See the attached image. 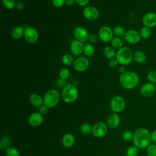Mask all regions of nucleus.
<instances>
[{"mask_svg":"<svg viewBox=\"0 0 156 156\" xmlns=\"http://www.w3.org/2000/svg\"><path fill=\"white\" fill-rule=\"evenodd\" d=\"M133 141L138 149H146L151 144V133L145 128H138L133 133Z\"/></svg>","mask_w":156,"mask_h":156,"instance_id":"1","label":"nucleus"},{"mask_svg":"<svg viewBox=\"0 0 156 156\" xmlns=\"http://www.w3.org/2000/svg\"><path fill=\"white\" fill-rule=\"evenodd\" d=\"M119 81L121 86L126 90H132L138 86L140 83V77L137 73L131 71L120 74Z\"/></svg>","mask_w":156,"mask_h":156,"instance_id":"2","label":"nucleus"},{"mask_svg":"<svg viewBox=\"0 0 156 156\" xmlns=\"http://www.w3.org/2000/svg\"><path fill=\"white\" fill-rule=\"evenodd\" d=\"M133 53L130 48L123 46L116 52L115 58L119 65L126 66L129 65L133 60Z\"/></svg>","mask_w":156,"mask_h":156,"instance_id":"3","label":"nucleus"},{"mask_svg":"<svg viewBox=\"0 0 156 156\" xmlns=\"http://www.w3.org/2000/svg\"><path fill=\"white\" fill-rule=\"evenodd\" d=\"M79 91L76 86L73 84H66L62 91L61 96L62 99L67 103L74 102L78 98Z\"/></svg>","mask_w":156,"mask_h":156,"instance_id":"4","label":"nucleus"},{"mask_svg":"<svg viewBox=\"0 0 156 156\" xmlns=\"http://www.w3.org/2000/svg\"><path fill=\"white\" fill-rule=\"evenodd\" d=\"M60 101V94L55 89H50L46 92L43 98V104L48 108L56 106Z\"/></svg>","mask_w":156,"mask_h":156,"instance_id":"5","label":"nucleus"},{"mask_svg":"<svg viewBox=\"0 0 156 156\" xmlns=\"http://www.w3.org/2000/svg\"><path fill=\"white\" fill-rule=\"evenodd\" d=\"M126 107V102L124 98L120 96L116 95L112 98L110 101L111 110L115 112L119 113L123 111Z\"/></svg>","mask_w":156,"mask_h":156,"instance_id":"6","label":"nucleus"},{"mask_svg":"<svg viewBox=\"0 0 156 156\" xmlns=\"http://www.w3.org/2000/svg\"><path fill=\"white\" fill-rule=\"evenodd\" d=\"M24 37L27 43L34 44L38 41L39 34L35 28L33 27H27L25 28Z\"/></svg>","mask_w":156,"mask_h":156,"instance_id":"7","label":"nucleus"},{"mask_svg":"<svg viewBox=\"0 0 156 156\" xmlns=\"http://www.w3.org/2000/svg\"><path fill=\"white\" fill-rule=\"evenodd\" d=\"M113 35L114 34L113 30L109 26H102L99 30L98 36L101 40L104 43L110 42L114 37Z\"/></svg>","mask_w":156,"mask_h":156,"instance_id":"8","label":"nucleus"},{"mask_svg":"<svg viewBox=\"0 0 156 156\" xmlns=\"http://www.w3.org/2000/svg\"><path fill=\"white\" fill-rule=\"evenodd\" d=\"M124 39L129 44H135L139 43L141 40L140 32L134 29H130L126 32Z\"/></svg>","mask_w":156,"mask_h":156,"instance_id":"9","label":"nucleus"},{"mask_svg":"<svg viewBox=\"0 0 156 156\" xmlns=\"http://www.w3.org/2000/svg\"><path fill=\"white\" fill-rule=\"evenodd\" d=\"M90 65L88 59L85 57H79L74 60L73 67L78 72H83L86 71Z\"/></svg>","mask_w":156,"mask_h":156,"instance_id":"10","label":"nucleus"},{"mask_svg":"<svg viewBox=\"0 0 156 156\" xmlns=\"http://www.w3.org/2000/svg\"><path fill=\"white\" fill-rule=\"evenodd\" d=\"M73 35L76 40L82 43L88 40V37L90 35L88 30L82 26L76 27L74 30Z\"/></svg>","mask_w":156,"mask_h":156,"instance_id":"11","label":"nucleus"},{"mask_svg":"<svg viewBox=\"0 0 156 156\" xmlns=\"http://www.w3.org/2000/svg\"><path fill=\"white\" fill-rule=\"evenodd\" d=\"M107 131L108 128L107 124L103 122H98L93 126L91 133L94 136L101 138L104 136Z\"/></svg>","mask_w":156,"mask_h":156,"instance_id":"12","label":"nucleus"},{"mask_svg":"<svg viewBox=\"0 0 156 156\" xmlns=\"http://www.w3.org/2000/svg\"><path fill=\"white\" fill-rule=\"evenodd\" d=\"M156 91V87L154 83L147 82L142 85L140 88V94L144 98L152 96Z\"/></svg>","mask_w":156,"mask_h":156,"instance_id":"13","label":"nucleus"},{"mask_svg":"<svg viewBox=\"0 0 156 156\" xmlns=\"http://www.w3.org/2000/svg\"><path fill=\"white\" fill-rule=\"evenodd\" d=\"M83 16L88 20L94 21L99 18V10L93 6H87L83 10Z\"/></svg>","mask_w":156,"mask_h":156,"instance_id":"14","label":"nucleus"},{"mask_svg":"<svg viewBox=\"0 0 156 156\" xmlns=\"http://www.w3.org/2000/svg\"><path fill=\"white\" fill-rule=\"evenodd\" d=\"M144 26L152 28L156 26V13L154 12H148L144 15L142 18Z\"/></svg>","mask_w":156,"mask_h":156,"instance_id":"15","label":"nucleus"},{"mask_svg":"<svg viewBox=\"0 0 156 156\" xmlns=\"http://www.w3.org/2000/svg\"><path fill=\"white\" fill-rule=\"evenodd\" d=\"M69 48L72 55L74 56H79L83 52L84 45L83 44V43L75 40L71 43Z\"/></svg>","mask_w":156,"mask_h":156,"instance_id":"16","label":"nucleus"},{"mask_svg":"<svg viewBox=\"0 0 156 156\" xmlns=\"http://www.w3.org/2000/svg\"><path fill=\"white\" fill-rule=\"evenodd\" d=\"M29 123L33 127L39 126L43 121V118L42 115L40 113H34L31 114L29 117Z\"/></svg>","mask_w":156,"mask_h":156,"instance_id":"17","label":"nucleus"},{"mask_svg":"<svg viewBox=\"0 0 156 156\" xmlns=\"http://www.w3.org/2000/svg\"><path fill=\"white\" fill-rule=\"evenodd\" d=\"M107 123L108 126L112 129H115L118 127L120 123V117L116 113H114L111 114L108 119H107Z\"/></svg>","mask_w":156,"mask_h":156,"instance_id":"18","label":"nucleus"},{"mask_svg":"<svg viewBox=\"0 0 156 156\" xmlns=\"http://www.w3.org/2000/svg\"><path fill=\"white\" fill-rule=\"evenodd\" d=\"M29 101L32 105L38 108L43 105V99L37 93H32L30 95Z\"/></svg>","mask_w":156,"mask_h":156,"instance_id":"19","label":"nucleus"},{"mask_svg":"<svg viewBox=\"0 0 156 156\" xmlns=\"http://www.w3.org/2000/svg\"><path fill=\"white\" fill-rule=\"evenodd\" d=\"M75 141L74 136L71 133L65 134L62 138V144L65 147H71Z\"/></svg>","mask_w":156,"mask_h":156,"instance_id":"20","label":"nucleus"},{"mask_svg":"<svg viewBox=\"0 0 156 156\" xmlns=\"http://www.w3.org/2000/svg\"><path fill=\"white\" fill-rule=\"evenodd\" d=\"M25 29L21 26H18L13 29L11 32V35L13 38L18 40L24 36Z\"/></svg>","mask_w":156,"mask_h":156,"instance_id":"21","label":"nucleus"},{"mask_svg":"<svg viewBox=\"0 0 156 156\" xmlns=\"http://www.w3.org/2000/svg\"><path fill=\"white\" fill-rule=\"evenodd\" d=\"M146 59V54L141 51H136L133 53V60L137 63H144Z\"/></svg>","mask_w":156,"mask_h":156,"instance_id":"22","label":"nucleus"},{"mask_svg":"<svg viewBox=\"0 0 156 156\" xmlns=\"http://www.w3.org/2000/svg\"><path fill=\"white\" fill-rule=\"evenodd\" d=\"M103 54L105 58L110 60L115 58L116 52L115 51V48H113L112 46H107L104 48Z\"/></svg>","mask_w":156,"mask_h":156,"instance_id":"23","label":"nucleus"},{"mask_svg":"<svg viewBox=\"0 0 156 156\" xmlns=\"http://www.w3.org/2000/svg\"><path fill=\"white\" fill-rule=\"evenodd\" d=\"M110 43H111V46L113 48L117 49L118 50L123 47V41L120 37H114L113 39L111 40Z\"/></svg>","mask_w":156,"mask_h":156,"instance_id":"24","label":"nucleus"},{"mask_svg":"<svg viewBox=\"0 0 156 156\" xmlns=\"http://www.w3.org/2000/svg\"><path fill=\"white\" fill-rule=\"evenodd\" d=\"M62 62L64 65L66 66H70L73 65L74 60L72 54H65L62 57Z\"/></svg>","mask_w":156,"mask_h":156,"instance_id":"25","label":"nucleus"},{"mask_svg":"<svg viewBox=\"0 0 156 156\" xmlns=\"http://www.w3.org/2000/svg\"><path fill=\"white\" fill-rule=\"evenodd\" d=\"M94 52H95V48L92 44H88L84 46L83 54L85 56L91 57L94 54Z\"/></svg>","mask_w":156,"mask_h":156,"instance_id":"26","label":"nucleus"},{"mask_svg":"<svg viewBox=\"0 0 156 156\" xmlns=\"http://www.w3.org/2000/svg\"><path fill=\"white\" fill-rule=\"evenodd\" d=\"M140 34L141 38L144 39H147L151 37L152 35V30L151 29L146 26L143 27L140 31Z\"/></svg>","mask_w":156,"mask_h":156,"instance_id":"27","label":"nucleus"},{"mask_svg":"<svg viewBox=\"0 0 156 156\" xmlns=\"http://www.w3.org/2000/svg\"><path fill=\"white\" fill-rule=\"evenodd\" d=\"M113 34L118 37H124L126 33V30L124 28L121 26H116L113 29Z\"/></svg>","mask_w":156,"mask_h":156,"instance_id":"28","label":"nucleus"},{"mask_svg":"<svg viewBox=\"0 0 156 156\" xmlns=\"http://www.w3.org/2000/svg\"><path fill=\"white\" fill-rule=\"evenodd\" d=\"M126 153L127 156H137L139 153V149L135 145L130 146L127 149Z\"/></svg>","mask_w":156,"mask_h":156,"instance_id":"29","label":"nucleus"},{"mask_svg":"<svg viewBox=\"0 0 156 156\" xmlns=\"http://www.w3.org/2000/svg\"><path fill=\"white\" fill-rule=\"evenodd\" d=\"M2 1L3 5L7 9H13L16 6V0H2Z\"/></svg>","mask_w":156,"mask_h":156,"instance_id":"30","label":"nucleus"},{"mask_svg":"<svg viewBox=\"0 0 156 156\" xmlns=\"http://www.w3.org/2000/svg\"><path fill=\"white\" fill-rule=\"evenodd\" d=\"M146 154L147 156H156V144H151L146 148Z\"/></svg>","mask_w":156,"mask_h":156,"instance_id":"31","label":"nucleus"},{"mask_svg":"<svg viewBox=\"0 0 156 156\" xmlns=\"http://www.w3.org/2000/svg\"><path fill=\"white\" fill-rule=\"evenodd\" d=\"M58 75H59V77H60V79L66 80V79H67L69 77V76H70V71H69V70L68 68H62L60 70Z\"/></svg>","mask_w":156,"mask_h":156,"instance_id":"32","label":"nucleus"},{"mask_svg":"<svg viewBox=\"0 0 156 156\" xmlns=\"http://www.w3.org/2000/svg\"><path fill=\"white\" fill-rule=\"evenodd\" d=\"M92 128L93 127L90 126V124L85 123L81 126L80 129V132H82V133L87 135V134H89L91 132H92Z\"/></svg>","mask_w":156,"mask_h":156,"instance_id":"33","label":"nucleus"},{"mask_svg":"<svg viewBox=\"0 0 156 156\" xmlns=\"http://www.w3.org/2000/svg\"><path fill=\"white\" fill-rule=\"evenodd\" d=\"M147 79L149 82L152 83H156V71L150 70L147 74Z\"/></svg>","mask_w":156,"mask_h":156,"instance_id":"34","label":"nucleus"},{"mask_svg":"<svg viewBox=\"0 0 156 156\" xmlns=\"http://www.w3.org/2000/svg\"><path fill=\"white\" fill-rule=\"evenodd\" d=\"M7 156H20V152L14 147H10L6 151Z\"/></svg>","mask_w":156,"mask_h":156,"instance_id":"35","label":"nucleus"},{"mask_svg":"<svg viewBox=\"0 0 156 156\" xmlns=\"http://www.w3.org/2000/svg\"><path fill=\"white\" fill-rule=\"evenodd\" d=\"M122 137L124 140H125L126 141H130L132 140H133V133H132L130 131H126L125 132H124L122 135Z\"/></svg>","mask_w":156,"mask_h":156,"instance_id":"36","label":"nucleus"},{"mask_svg":"<svg viewBox=\"0 0 156 156\" xmlns=\"http://www.w3.org/2000/svg\"><path fill=\"white\" fill-rule=\"evenodd\" d=\"M52 3L55 7H62L65 4V0H52Z\"/></svg>","mask_w":156,"mask_h":156,"instance_id":"37","label":"nucleus"},{"mask_svg":"<svg viewBox=\"0 0 156 156\" xmlns=\"http://www.w3.org/2000/svg\"><path fill=\"white\" fill-rule=\"evenodd\" d=\"M108 66L110 67V68H116L118 66L119 63L118 62V61L116 60V59L115 58H112V59H110L109 61H108Z\"/></svg>","mask_w":156,"mask_h":156,"instance_id":"38","label":"nucleus"},{"mask_svg":"<svg viewBox=\"0 0 156 156\" xmlns=\"http://www.w3.org/2000/svg\"><path fill=\"white\" fill-rule=\"evenodd\" d=\"M76 3H77L79 5L82 7H87V5L88 4L90 0H75Z\"/></svg>","mask_w":156,"mask_h":156,"instance_id":"39","label":"nucleus"},{"mask_svg":"<svg viewBox=\"0 0 156 156\" xmlns=\"http://www.w3.org/2000/svg\"><path fill=\"white\" fill-rule=\"evenodd\" d=\"M38 112L41 115H45L48 112V107H47L46 105H44L43 104V105H41V107H39Z\"/></svg>","mask_w":156,"mask_h":156,"instance_id":"40","label":"nucleus"},{"mask_svg":"<svg viewBox=\"0 0 156 156\" xmlns=\"http://www.w3.org/2000/svg\"><path fill=\"white\" fill-rule=\"evenodd\" d=\"M98 40V37L96 34H91L89 35L88 37V41L91 43H96Z\"/></svg>","mask_w":156,"mask_h":156,"instance_id":"41","label":"nucleus"},{"mask_svg":"<svg viewBox=\"0 0 156 156\" xmlns=\"http://www.w3.org/2000/svg\"><path fill=\"white\" fill-rule=\"evenodd\" d=\"M56 85L58 87H65L66 84V80L62 79H59L58 80H57L56 81Z\"/></svg>","mask_w":156,"mask_h":156,"instance_id":"42","label":"nucleus"},{"mask_svg":"<svg viewBox=\"0 0 156 156\" xmlns=\"http://www.w3.org/2000/svg\"><path fill=\"white\" fill-rule=\"evenodd\" d=\"M151 141L153 143L156 144V130H153L151 133Z\"/></svg>","mask_w":156,"mask_h":156,"instance_id":"43","label":"nucleus"},{"mask_svg":"<svg viewBox=\"0 0 156 156\" xmlns=\"http://www.w3.org/2000/svg\"><path fill=\"white\" fill-rule=\"evenodd\" d=\"M24 4L23 2L21 1L16 2L15 8H16L18 10H22L24 9Z\"/></svg>","mask_w":156,"mask_h":156,"instance_id":"44","label":"nucleus"},{"mask_svg":"<svg viewBox=\"0 0 156 156\" xmlns=\"http://www.w3.org/2000/svg\"><path fill=\"white\" fill-rule=\"evenodd\" d=\"M118 71H119V73L121 74H123L124 73H126L127 71L126 70V68L125 67V66H123V65H121L119 68H118Z\"/></svg>","mask_w":156,"mask_h":156,"instance_id":"45","label":"nucleus"},{"mask_svg":"<svg viewBox=\"0 0 156 156\" xmlns=\"http://www.w3.org/2000/svg\"><path fill=\"white\" fill-rule=\"evenodd\" d=\"M76 2L75 0H65V4L68 6L73 5Z\"/></svg>","mask_w":156,"mask_h":156,"instance_id":"46","label":"nucleus"}]
</instances>
